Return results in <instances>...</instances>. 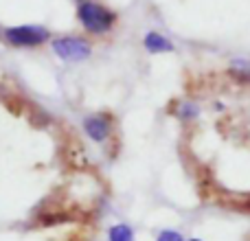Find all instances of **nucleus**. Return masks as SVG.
<instances>
[{"instance_id":"1","label":"nucleus","mask_w":250,"mask_h":241,"mask_svg":"<svg viewBox=\"0 0 250 241\" xmlns=\"http://www.w3.org/2000/svg\"><path fill=\"white\" fill-rule=\"evenodd\" d=\"M77 16L88 33H105V31L112 29L114 20H117V16L110 9H105L99 2H92V0H83L79 4Z\"/></svg>"},{"instance_id":"2","label":"nucleus","mask_w":250,"mask_h":241,"mask_svg":"<svg viewBox=\"0 0 250 241\" xmlns=\"http://www.w3.org/2000/svg\"><path fill=\"white\" fill-rule=\"evenodd\" d=\"M51 46L53 53L64 61H83L92 55V46L82 38H57Z\"/></svg>"},{"instance_id":"3","label":"nucleus","mask_w":250,"mask_h":241,"mask_svg":"<svg viewBox=\"0 0 250 241\" xmlns=\"http://www.w3.org/2000/svg\"><path fill=\"white\" fill-rule=\"evenodd\" d=\"M4 38L13 46H38V44L48 40V31L38 24H22V26L7 29L4 31Z\"/></svg>"},{"instance_id":"4","label":"nucleus","mask_w":250,"mask_h":241,"mask_svg":"<svg viewBox=\"0 0 250 241\" xmlns=\"http://www.w3.org/2000/svg\"><path fill=\"white\" fill-rule=\"evenodd\" d=\"M83 129H86L88 138H92L95 142H104L110 136L112 125H110V119L105 114H97V117H88L83 120Z\"/></svg>"},{"instance_id":"5","label":"nucleus","mask_w":250,"mask_h":241,"mask_svg":"<svg viewBox=\"0 0 250 241\" xmlns=\"http://www.w3.org/2000/svg\"><path fill=\"white\" fill-rule=\"evenodd\" d=\"M145 48L149 53H169V51H173V44L165 35L151 31V33L145 35Z\"/></svg>"},{"instance_id":"6","label":"nucleus","mask_w":250,"mask_h":241,"mask_svg":"<svg viewBox=\"0 0 250 241\" xmlns=\"http://www.w3.org/2000/svg\"><path fill=\"white\" fill-rule=\"evenodd\" d=\"M108 241H134V230L127 224H114L108 230Z\"/></svg>"},{"instance_id":"7","label":"nucleus","mask_w":250,"mask_h":241,"mask_svg":"<svg viewBox=\"0 0 250 241\" xmlns=\"http://www.w3.org/2000/svg\"><path fill=\"white\" fill-rule=\"evenodd\" d=\"M230 70H233L235 77L250 79V61H246V60H235L233 66H230Z\"/></svg>"},{"instance_id":"8","label":"nucleus","mask_w":250,"mask_h":241,"mask_svg":"<svg viewBox=\"0 0 250 241\" xmlns=\"http://www.w3.org/2000/svg\"><path fill=\"white\" fill-rule=\"evenodd\" d=\"M156 241H187L178 230H160Z\"/></svg>"},{"instance_id":"9","label":"nucleus","mask_w":250,"mask_h":241,"mask_svg":"<svg viewBox=\"0 0 250 241\" xmlns=\"http://www.w3.org/2000/svg\"><path fill=\"white\" fill-rule=\"evenodd\" d=\"M195 114H198V108H195L193 103H182L180 108H178V117L180 119H193Z\"/></svg>"},{"instance_id":"10","label":"nucleus","mask_w":250,"mask_h":241,"mask_svg":"<svg viewBox=\"0 0 250 241\" xmlns=\"http://www.w3.org/2000/svg\"><path fill=\"white\" fill-rule=\"evenodd\" d=\"M189 241H202V239H189Z\"/></svg>"}]
</instances>
